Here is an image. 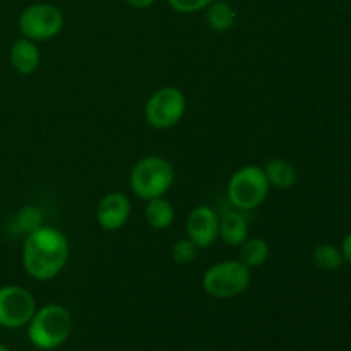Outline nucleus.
<instances>
[{
	"label": "nucleus",
	"instance_id": "nucleus-1",
	"mask_svg": "<svg viewBox=\"0 0 351 351\" xmlns=\"http://www.w3.org/2000/svg\"><path fill=\"white\" fill-rule=\"evenodd\" d=\"M67 261L69 242L60 230L43 225L26 235L23 245V266L33 280H53L62 273Z\"/></svg>",
	"mask_w": 351,
	"mask_h": 351
},
{
	"label": "nucleus",
	"instance_id": "nucleus-2",
	"mask_svg": "<svg viewBox=\"0 0 351 351\" xmlns=\"http://www.w3.org/2000/svg\"><path fill=\"white\" fill-rule=\"evenodd\" d=\"M72 332V315L57 304L36 308L27 322V338L38 350L50 351L64 345Z\"/></svg>",
	"mask_w": 351,
	"mask_h": 351
},
{
	"label": "nucleus",
	"instance_id": "nucleus-3",
	"mask_svg": "<svg viewBox=\"0 0 351 351\" xmlns=\"http://www.w3.org/2000/svg\"><path fill=\"white\" fill-rule=\"evenodd\" d=\"M130 189L144 201L163 197L175 182V168L161 156H146L134 165L130 171Z\"/></svg>",
	"mask_w": 351,
	"mask_h": 351
},
{
	"label": "nucleus",
	"instance_id": "nucleus-4",
	"mask_svg": "<svg viewBox=\"0 0 351 351\" xmlns=\"http://www.w3.org/2000/svg\"><path fill=\"white\" fill-rule=\"evenodd\" d=\"M250 285V269L240 261L213 264L202 276V288L213 298L228 300L242 295Z\"/></svg>",
	"mask_w": 351,
	"mask_h": 351
},
{
	"label": "nucleus",
	"instance_id": "nucleus-5",
	"mask_svg": "<svg viewBox=\"0 0 351 351\" xmlns=\"http://www.w3.org/2000/svg\"><path fill=\"white\" fill-rule=\"evenodd\" d=\"M269 187L263 167L247 165L230 177L228 199L240 211H252L266 201Z\"/></svg>",
	"mask_w": 351,
	"mask_h": 351
},
{
	"label": "nucleus",
	"instance_id": "nucleus-6",
	"mask_svg": "<svg viewBox=\"0 0 351 351\" xmlns=\"http://www.w3.org/2000/svg\"><path fill=\"white\" fill-rule=\"evenodd\" d=\"M187 110V98L184 93L173 86H167L149 96L144 108L146 122L154 129H170L177 125L185 115Z\"/></svg>",
	"mask_w": 351,
	"mask_h": 351
},
{
	"label": "nucleus",
	"instance_id": "nucleus-7",
	"mask_svg": "<svg viewBox=\"0 0 351 351\" xmlns=\"http://www.w3.org/2000/svg\"><path fill=\"white\" fill-rule=\"evenodd\" d=\"M19 33L33 41H47L64 27V14L51 3H31L19 16Z\"/></svg>",
	"mask_w": 351,
	"mask_h": 351
},
{
	"label": "nucleus",
	"instance_id": "nucleus-8",
	"mask_svg": "<svg viewBox=\"0 0 351 351\" xmlns=\"http://www.w3.org/2000/svg\"><path fill=\"white\" fill-rule=\"evenodd\" d=\"M36 312V300L33 295L17 285L0 287V326L17 329L27 326Z\"/></svg>",
	"mask_w": 351,
	"mask_h": 351
},
{
	"label": "nucleus",
	"instance_id": "nucleus-9",
	"mask_svg": "<svg viewBox=\"0 0 351 351\" xmlns=\"http://www.w3.org/2000/svg\"><path fill=\"white\" fill-rule=\"evenodd\" d=\"M185 228L197 249H208L219 235V218L209 206H197L189 215Z\"/></svg>",
	"mask_w": 351,
	"mask_h": 351
},
{
	"label": "nucleus",
	"instance_id": "nucleus-10",
	"mask_svg": "<svg viewBox=\"0 0 351 351\" xmlns=\"http://www.w3.org/2000/svg\"><path fill=\"white\" fill-rule=\"evenodd\" d=\"M130 216V201L122 192H110L99 201L96 209L98 225L106 232H117Z\"/></svg>",
	"mask_w": 351,
	"mask_h": 351
},
{
	"label": "nucleus",
	"instance_id": "nucleus-11",
	"mask_svg": "<svg viewBox=\"0 0 351 351\" xmlns=\"http://www.w3.org/2000/svg\"><path fill=\"white\" fill-rule=\"evenodd\" d=\"M10 65L14 71L23 75L34 74L40 67L41 55L36 47V41L27 40V38H19L10 47Z\"/></svg>",
	"mask_w": 351,
	"mask_h": 351
},
{
	"label": "nucleus",
	"instance_id": "nucleus-12",
	"mask_svg": "<svg viewBox=\"0 0 351 351\" xmlns=\"http://www.w3.org/2000/svg\"><path fill=\"white\" fill-rule=\"evenodd\" d=\"M219 239L226 245L239 247L249 237V223L240 213L228 211L219 218Z\"/></svg>",
	"mask_w": 351,
	"mask_h": 351
},
{
	"label": "nucleus",
	"instance_id": "nucleus-13",
	"mask_svg": "<svg viewBox=\"0 0 351 351\" xmlns=\"http://www.w3.org/2000/svg\"><path fill=\"white\" fill-rule=\"evenodd\" d=\"M263 170L271 187L287 191V189L293 187L297 184V170H295V167L290 161L281 160V158H273V160L266 161Z\"/></svg>",
	"mask_w": 351,
	"mask_h": 351
},
{
	"label": "nucleus",
	"instance_id": "nucleus-14",
	"mask_svg": "<svg viewBox=\"0 0 351 351\" xmlns=\"http://www.w3.org/2000/svg\"><path fill=\"white\" fill-rule=\"evenodd\" d=\"M237 21V12L226 0H215L206 7V23L216 33L232 29Z\"/></svg>",
	"mask_w": 351,
	"mask_h": 351
},
{
	"label": "nucleus",
	"instance_id": "nucleus-15",
	"mask_svg": "<svg viewBox=\"0 0 351 351\" xmlns=\"http://www.w3.org/2000/svg\"><path fill=\"white\" fill-rule=\"evenodd\" d=\"M144 218L147 225L154 230H167L173 223L175 208L170 201L165 197H156L147 201L144 209Z\"/></svg>",
	"mask_w": 351,
	"mask_h": 351
},
{
	"label": "nucleus",
	"instance_id": "nucleus-16",
	"mask_svg": "<svg viewBox=\"0 0 351 351\" xmlns=\"http://www.w3.org/2000/svg\"><path fill=\"white\" fill-rule=\"evenodd\" d=\"M269 259V243L264 239H247L240 245V263L247 267H259Z\"/></svg>",
	"mask_w": 351,
	"mask_h": 351
},
{
	"label": "nucleus",
	"instance_id": "nucleus-17",
	"mask_svg": "<svg viewBox=\"0 0 351 351\" xmlns=\"http://www.w3.org/2000/svg\"><path fill=\"white\" fill-rule=\"evenodd\" d=\"M314 263L315 266L324 271H336L345 263L341 249L331 243H321L314 249Z\"/></svg>",
	"mask_w": 351,
	"mask_h": 351
},
{
	"label": "nucleus",
	"instance_id": "nucleus-18",
	"mask_svg": "<svg viewBox=\"0 0 351 351\" xmlns=\"http://www.w3.org/2000/svg\"><path fill=\"white\" fill-rule=\"evenodd\" d=\"M41 226H43V215L36 206H24L16 215V228L24 235H29Z\"/></svg>",
	"mask_w": 351,
	"mask_h": 351
},
{
	"label": "nucleus",
	"instance_id": "nucleus-19",
	"mask_svg": "<svg viewBox=\"0 0 351 351\" xmlns=\"http://www.w3.org/2000/svg\"><path fill=\"white\" fill-rule=\"evenodd\" d=\"M197 256V245L191 239H182L171 249V259L177 264H189Z\"/></svg>",
	"mask_w": 351,
	"mask_h": 351
},
{
	"label": "nucleus",
	"instance_id": "nucleus-20",
	"mask_svg": "<svg viewBox=\"0 0 351 351\" xmlns=\"http://www.w3.org/2000/svg\"><path fill=\"white\" fill-rule=\"evenodd\" d=\"M215 0H168L170 7L180 14H195L204 10Z\"/></svg>",
	"mask_w": 351,
	"mask_h": 351
},
{
	"label": "nucleus",
	"instance_id": "nucleus-21",
	"mask_svg": "<svg viewBox=\"0 0 351 351\" xmlns=\"http://www.w3.org/2000/svg\"><path fill=\"white\" fill-rule=\"evenodd\" d=\"M341 252L343 256H345V261H348L351 264V233L345 237V240H343V245H341Z\"/></svg>",
	"mask_w": 351,
	"mask_h": 351
},
{
	"label": "nucleus",
	"instance_id": "nucleus-22",
	"mask_svg": "<svg viewBox=\"0 0 351 351\" xmlns=\"http://www.w3.org/2000/svg\"><path fill=\"white\" fill-rule=\"evenodd\" d=\"M125 2L134 9H147V7L153 5L154 0H125Z\"/></svg>",
	"mask_w": 351,
	"mask_h": 351
},
{
	"label": "nucleus",
	"instance_id": "nucleus-23",
	"mask_svg": "<svg viewBox=\"0 0 351 351\" xmlns=\"http://www.w3.org/2000/svg\"><path fill=\"white\" fill-rule=\"evenodd\" d=\"M0 351H10L9 348H7L5 345H2V343H0Z\"/></svg>",
	"mask_w": 351,
	"mask_h": 351
},
{
	"label": "nucleus",
	"instance_id": "nucleus-24",
	"mask_svg": "<svg viewBox=\"0 0 351 351\" xmlns=\"http://www.w3.org/2000/svg\"><path fill=\"white\" fill-rule=\"evenodd\" d=\"M191 351H204V350H191Z\"/></svg>",
	"mask_w": 351,
	"mask_h": 351
},
{
	"label": "nucleus",
	"instance_id": "nucleus-25",
	"mask_svg": "<svg viewBox=\"0 0 351 351\" xmlns=\"http://www.w3.org/2000/svg\"><path fill=\"white\" fill-rule=\"evenodd\" d=\"M101 351H112V350H101Z\"/></svg>",
	"mask_w": 351,
	"mask_h": 351
}]
</instances>
